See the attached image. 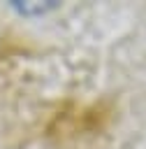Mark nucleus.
Segmentation results:
<instances>
[{"instance_id":"obj_1","label":"nucleus","mask_w":146,"mask_h":149,"mask_svg":"<svg viewBox=\"0 0 146 149\" xmlns=\"http://www.w3.org/2000/svg\"><path fill=\"white\" fill-rule=\"evenodd\" d=\"M12 9H16L21 16H42V14H49L51 9L58 7V2H42V0H12L9 2Z\"/></svg>"}]
</instances>
